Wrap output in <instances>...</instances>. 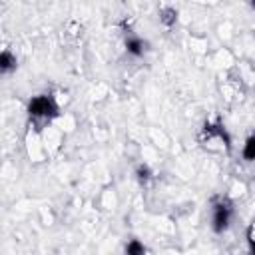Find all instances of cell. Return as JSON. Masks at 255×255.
<instances>
[{
  "label": "cell",
  "instance_id": "obj_8",
  "mask_svg": "<svg viewBox=\"0 0 255 255\" xmlns=\"http://www.w3.org/2000/svg\"><path fill=\"white\" fill-rule=\"evenodd\" d=\"M126 255H147V249L139 239H129L126 243Z\"/></svg>",
  "mask_w": 255,
  "mask_h": 255
},
{
  "label": "cell",
  "instance_id": "obj_2",
  "mask_svg": "<svg viewBox=\"0 0 255 255\" xmlns=\"http://www.w3.org/2000/svg\"><path fill=\"white\" fill-rule=\"evenodd\" d=\"M28 118L36 124H48L60 114V106L52 94H38L26 106Z\"/></svg>",
  "mask_w": 255,
  "mask_h": 255
},
{
  "label": "cell",
  "instance_id": "obj_3",
  "mask_svg": "<svg viewBox=\"0 0 255 255\" xmlns=\"http://www.w3.org/2000/svg\"><path fill=\"white\" fill-rule=\"evenodd\" d=\"M233 217V203L227 197H215L211 201V229L215 233L227 231Z\"/></svg>",
  "mask_w": 255,
  "mask_h": 255
},
{
  "label": "cell",
  "instance_id": "obj_6",
  "mask_svg": "<svg viewBox=\"0 0 255 255\" xmlns=\"http://www.w3.org/2000/svg\"><path fill=\"white\" fill-rule=\"evenodd\" d=\"M16 68V56L10 52V50H4L0 54V72L2 74H8Z\"/></svg>",
  "mask_w": 255,
  "mask_h": 255
},
{
  "label": "cell",
  "instance_id": "obj_7",
  "mask_svg": "<svg viewBox=\"0 0 255 255\" xmlns=\"http://www.w3.org/2000/svg\"><path fill=\"white\" fill-rule=\"evenodd\" d=\"M241 155L245 161H255V133H251L245 143H243V149H241Z\"/></svg>",
  "mask_w": 255,
  "mask_h": 255
},
{
  "label": "cell",
  "instance_id": "obj_4",
  "mask_svg": "<svg viewBox=\"0 0 255 255\" xmlns=\"http://www.w3.org/2000/svg\"><path fill=\"white\" fill-rule=\"evenodd\" d=\"M126 50H128V54L139 58V56L145 54V50H147V42H145L143 38L135 36V34H129V36L126 38Z\"/></svg>",
  "mask_w": 255,
  "mask_h": 255
},
{
  "label": "cell",
  "instance_id": "obj_9",
  "mask_svg": "<svg viewBox=\"0 0 255 255\" xmlns=\"http://www.w3.org/2000/svg\"><path fill=\"white\" fill-rule=\"evenodd\" d=\"M151 177H153V173H151L149 165H145V163H139V165L135 167V179H137L141 185H145V183H147Z\"/></svg>",
  "mask_w": 255,
  "mask_h": 255
},
{
  "label": "cell",
  "instance_id": "obj_10",
  "mask_svg": "<svg viewBox=\"0 0 255 255\" xmlns=\"http://www.w3.org/2000/svg\"><path fill=\"white\" fill-rule=\"evenodd\" d=\"M247 245H249V249H253L255 247V219L249 223V227H247Z\"/></svg>",
  "mask_w": 255,
  "mask_h": 255
},
{
  "label": "cell",
  "instance_id": "obj_1",
  "mask_svg": "<svg viewBox=\"0 0 255 255\" xmlns=\"http://www.w3.org/2000/svg\"><path fill=\"white\" fill-rule=\"evenodd\" d=\"M203 149L211 153H229L231 149V137L227 129L221 124H205L197 135Z\"/></svg>",
  "mask_w": 255,
  "mask_h": 255
},
{
  "label": "cell",
  "instance_id": "obj_5",
  "mask_svg": "<svg viewBox=\"0 0 255 255\" xmlns=\"http://www.w3.org/2000/svg\"><path fill=\"white\" fill-rule=\"evenodd\" d=\"M159 22L165 26V28H171L175 22H177V10L171 8V6H165L159 10Z\"/></svg>",
  "mask_w": 255,
  "mask_h": 255
},
{
  "label": "cell",
  "instance_id": "obj_11",
  "mask_svg": "<svg viewBox=\"0 0 255 255\" xmlns=\"http://www.w3.org/2000/svg\"><path fill=\"white\" fill-rule=\"evenodd\" d=\"M251 8H255V2H253V4H251Z\"/></svg>",
  "mask_w": 255,
  "mask_h": 255
}]
</instances>
